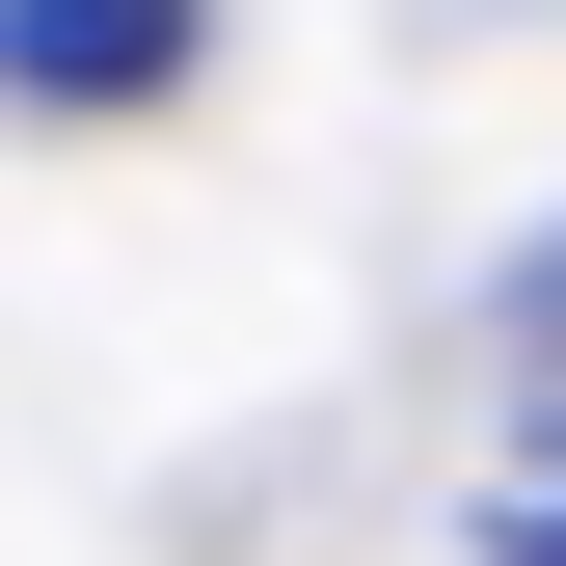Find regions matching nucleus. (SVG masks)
I'll use <instances>...</instances> for the list:
<instances>
[{
  "label": "nucleus",
  "instance_id": "1",
  "mask_svg": "<svg viewBox=\"0 0 566 566\" xmlns=\"http://www.w3.org/2000/svg\"><path fill=\"white\" fill-rule=\"evenodd\" d=\"M189 54H217V0H0V108H163Z\"/></svg>",
  "mask_w": 566,
  "mask_h": 566
},
{
  "label": "nucleus",
  "instance_id": "2",
  "mask_svg": "<svg viewBox=\"0 0 566 566\" xmlns=\"http://www.w3.org/2000/svg\"><path fill=\"white\" fill-rule=\"evenodd\" d=\"M485 539H513V566H566V432H539L513 485H485Z\"/></svg>",
  "mask_w": 566,
  "mask_h": 566
},
{
  "label": "nucleus",
  "instance_id": "3",
  "mask_svg": "<svg viewBox=\"0 0 566 566\" xmlns=\"http://www.w3.org/2000/svg\"><path fill=\"white\" fill-rule=\"evenodd\" d=\"M513 350H566V243H513Z\"/></svg>",
  "mask_w": 566,
  "mask_h": 566
}]
</instances>
